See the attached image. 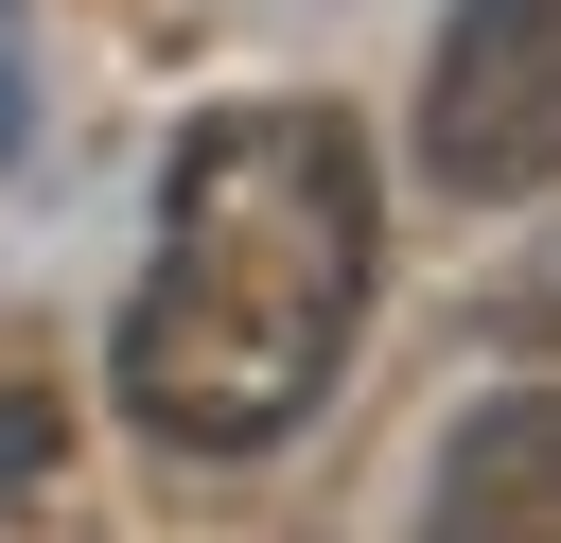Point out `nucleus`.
Returning <instances> with one entry per match:
<instances>
[{
    "label": "nucleus",
    "instance_id": "1",
    "mask_svg": "<svg viewBox=\"0 0 561 543\" xmlns=\"http://www.w3.org/2000/svg\"><path fill=\"white\" fill-rule=\"evenodd\" d=\"M386 263V193L368 140L333 105H210L158 175V263L123 298V420L158 455H263L316 420V385L351 368Z\"/></svg>",
    "mask_w": 561,
    "mask_h": 543
},
{
    "label": "nucleus",
    "instance_id": "2",
    "mask_svg": "<svg viewBox=\"0 0 561 543\" xmlns=\"http://www.w3.org/2000/svg\"><path fill=\"white\" fill-rule=\"evenodd\" d=\"M421 175L508 210L561 175V0H456L421 70Z\"/></svg>",
    "mask_w": 561,
    "mask_h": 543
},
{
    "label": "nucleus",
    "instance_id": "3",
    "mask_svg": "<svg viewBox=\"0 0 561 543\" xmlns=\"http://www.w3.org/2000/svg\"><path fill=\"white\" fill-rule=\"evenodd\" d=\"M421 525H456V543H561V385L491 403V420H473V438L438 455Z\"/></svg>",
    "mask_w": 561,
    "mask_h": 543
},
{
    "label": "nucleus",
    "instance_id": "4",
    "mask_svg": "<svg viewBox=\"0 0 561 543\" xmlns=\"http://www.w3.org/2000/svg\"><path fill=\"white\" fill-rule=\"evenodd\" d=\"M35 455H53V403H18V385H0V508L35 490Z\"/></svg>",
    "mask_w": 561,
    "mask_h": 543
},
{
    "label": "nucleus",
    "instance_id": "5",
    "mask_svg": "<svg viewBox=\"0 0 561 543\" xmlns=\"http://www.w3.org/2000/svg\"><path fill=\"white\" fill-rule=\"evenodd\" d=\"M0 158H18V0H0Z\"/></svg>",
    "mask_w": 561,
    "mask_h": 543
}]
</instances>
